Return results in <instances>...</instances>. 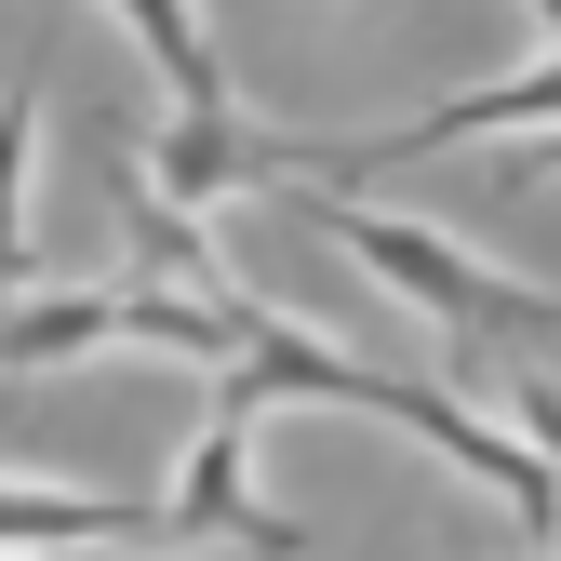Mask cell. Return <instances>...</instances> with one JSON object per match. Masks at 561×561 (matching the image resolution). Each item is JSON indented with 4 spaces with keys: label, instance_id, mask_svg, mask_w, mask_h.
<instances>
[{
    "label": "cell",
    "instance_id": "1",
    "mask_svg": "<svg viewBox=\"0 0 561 561\" xmlns=\"http://www.w3.org/2000/svg\"><path fill=\"white\" fill-rule=\"evenodd\" d=\"M267 201H280L295 228H321L347 267L375 280V295L428 308L468 388H495V362H522V347H561V295H535V280H508V267H481L468 241L414 228V215H375V201H347V187H295V174H280Z\"/></svg>",
    "mask_w": 561,
    "mask_h": 561
},
{
    "label": "cell",
    "instance_id": "2",
    "mask_svg": "<svg viewBox=\"0 0 561 561\" xmlns=\"http://www.w3.org/2000/svg\"><path fill=\"white\" fill-rule=\"evenodd\" d=\"M161 535H228V548H267V561H295L308 548V522H280L267 495H254V414L241 401H215L187 428V455H174V481H161Z\"/></svg>",
    "mask_w": 561,
    "mask_h": 561
},
{
    "label": "cell",
    "instance_id": "3",
    "mask_svg": "<svg viewBox=\"0 0 561 561\" xmlns=\"http://www.w3.org/2000/svg\"><path fill=\"white\" fill-rule=\"evenodd\" d=\"M267 187V134L241 107H161L148 121V148H134V201H161V215H215V201Z\"/></svg>",
    "mask_w": 561,
    "mask_h": 561
},
{
    "label": "cell",
    "instance_id": "4",
    "mask_svg": "<svg viewBox=\"0 0 561 561\" xmlns=\"http://www.w3.org/2000/svg\"><path fill=\"white\" fill-rule=\"evenodd\" d=\"M134 535H161V508H148V495L0 468V561H41V548H134Z\"/></svg>",
    "mask_w": 561,
    "mask_h": 561
},
{
    "label": "cell",
    "instance_id": "5",
    "mask_svg": "<svg viewBox=\"0 0 561 561\" xmlns=\"http://www.w3.org/2000/svg\"><path fill=\"white\" fill-rule=\"evenodd\" d=\"M121 347V280H41V295H0V375H67Z\"/></svg>",
    "mask_w": 561,
    "mask_h": 561
},
{
    "label": "cell",
    "instance_id": "6",
    "mask_svg": "<svg viewBox=\"0 0 561 561\" xmlns=\"http://www.w3.org/2000/svg\"><path fill=\"white\" fill-rule=\"evenodd\" d=\"M107 14L134 27V54L161 67V94H174V107H241V94H228V67H215V27H201V0H107Z\"/></svg>",
    "mask_w": 561,
    "mask_h": 561
},
{
    "label": "cell",
    "instance_id": "7",
    "mask_svg": "<svg viewBox=\"0 0 561 561\" xmlns=\"http://www.w3.org/2000/svg\"><path fill=\"white\" fill-rule=\"evenodd\" d=\"M27 174H41V81L0 94V295L41 280V254H27Z\"/></svg>",
    "mask_w": 561,
    "mask_h": 561
},
{
    "label": "cell",
    "instance_id": "8",
    "mask_svg": "<svg viewBox=\"0 0 561 561\" xmlns=\"http://www.w3.org/2000/svg\"><path fill=\"white\" fill-rule=\"evenodd\" d=\"M522 14H535V27H548V41H561V0H522Z\"/></svg>",
    "mask_w": 561,
    "mask_h": 561
}]
</instances>
